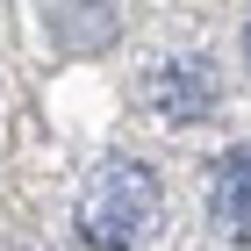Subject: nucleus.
<instances>
[{"instance_id":"nucleus-2","label":"nucleus","mask_w":251,"mask_h":251,"mask_svg":"<svg viewBox=\"0 0 251 251\" xmlns=\"http://www.w3.org/2000/svg\"><path fill=\"white\" fill-rule=\"evenodd\" d=\"M144 108H151L158 122H201L215 108V65L208 58H165L144 72Z\"/></svg>"},{"instance_id":"nucleus-1","label":"nucleus","mask_w":251,"mask_h":251,"mask_svg":"<svg viewBox=\"0 0 251 251\" xmlns=\"http://www.w3.org/2000/svg\"><path fill=\"white\" fill-rule=\"evenodd\" d=\"M158 223V179L136 158H108L79 187V237L94 251H136Z\"/></svg>"},{"instance_id":"nucleus-3","label":"nucleus","mask_w":251,"mask_h":251,"mask_svg":"<svg viewBox=\"0 0 251 251\" xmlns=\"http://www.w3.org/2000/svg\"><path fill=\"white\" fill-rule=\"evenodd\" d=\"M208 215H215V230H223V237L251 244V144H237V151H223V158H215Z\"/></svg>"},{"instance_id":"nucleus-4","label":"nucleus","mask_w":251,"mask_h":251,"mask_svg":"<svg viewBox=\"0 0 251 251\" xmlns=\"http://www.w3.org/2000/svg\"><path fill=\"white\" fill-rule=\"evenodd\" d=\"M244 65H251V29H244Z\"/></svg>"}]
</instances>
